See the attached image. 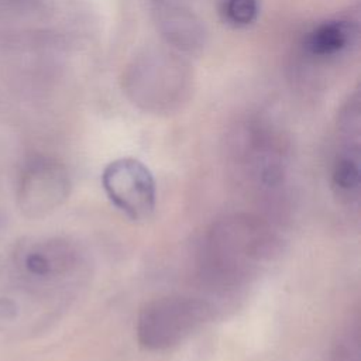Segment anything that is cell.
Instances as JSON below:
<instances>
[{
    "label": "cell",
    "instance_id": "obj_1",
    "mask_svg": "<svg viewBox=\"0 0 361 361\" xmlns=\"http://www.w3.org/2000/svg\"><path fill=\"white\" fill-rule=\"evenodd\" d=\"M272 226L255 214H227L210 224L199 247L203 279L216 289H235L247 283L279 252Z\"/></svg>",
    "mask_w": 361,
    "mask_h": 361
},
{
    "label": "cell",
    "instance_id": "obj_2",
    "mask_svg": "<svg viewBox=\"0 0 361 361\" xmlns=\"http://www.w3.org/2000/svg\"><path fill=\"white\" fill-rule=\"evenodd\" d=\"M231 173L251 197L268 204L286 199L289 158L282 141L267 128L248 127L231 145Z\"/></svg>",
    "mask_w": 361,
    "mask_h": 361
},
{
    "label": "cell",
    "instance_id": "obj_3",
    "mask_svg": "<svg viewBox=\"0 0 361 361\" xmlns=\"http://www.w3.org/2000/svg\"><path fill=\"white\" fill-rule=\"evenodd\" d=\"M17 276L32 293L65 298L89 276V259L72 240L42 237L23 244L14 255Z\"/></svg>",
    "mask_w": 361,
    "mask_h": 361
},
{
    "label": "cell",
    "instance_id": "obj_4",
    "mask_svg": "<svg viewBox=\"0 0 361 361\" xmlns=\"http://www.w3.org/2000/svg\"><path fill=\"white\" fill-rule=\"evenodd\" d=\"M213 305L190 295H165L140 309L135 322L138 344L148 351H165L183 343L214 316Z\"/></svg>",
    "mask_w": 361,
    "mask_h": 361
},
{
    "label": "cell",
    "instance_id": "obj_5",
    "mask_svg": "<svg viewBox=\"0 0 361 361\" xmlns=\"http://www.w3.org/2000/svg\"><path fill=\"white\" fill-rule=\"evenodd\" d=\"M185 66L173 55L147 52L134 59L126 78V87L134 103L149 111H169L182 96Z\"/></svg>",
    "mask_w": 361,
    "mask_h": 361
},
{
    "label": "cell",
    "instance_id": "obj_6",
    "mask_svg": "<svg viewBox=\"0 0 361 361\" xmlns=\"http://www.w3.org/2000/svg\"><path fill=\"white\" fill-rule=\"evenodd\" d=\"M71 193V178L66 168L54 158H31L21 169L16 202L23 216L41 219L59 209Z\"/></svg>",
    "mask_w": 361,
    "mask_h": 361
},
{
    "label": "cell",
    "instance_id": "obj_7",
    "mask_svg": "<svg viewBox=\"0 0 361 361\" xmlns=\"http://www.w3.org/2000/svg\"><path fill=\"white\" fill-rule=\"evenodd\" d=\"M102 186L110 202L131 220H145L155 209L154 176L148 166L135 158L111 161L102 173Z\"/></svg>",
    "mask_w": 361,
    "mask_h": 361
},
{
    "label": "cell",
    "instance_id": "obj_8",
    "mask_svg": "<svg viewBox=\"0 0 361 361\" xmlns=\"http://www.w3.org/2000/svg\"><path fill=\"white\" fill-rule=\"evenodd\" d=\"M345 128V140L334 154L330 183L336 196L347 204H355L360 200L361 169H360V144H358V117L350 118Z\"/></svg>",
    "mask_w": 361,
    "mask_h": 361
},
{
    "label": "cell",
    "instance_id": "obj_9",
    "mask_svg": "<svg viewBox=\"0 0 361 361\" xmlns=\"http://www.w3.org/2000/svg\"><path fill=\"white\" fill-rule=\"evenodd\" d=\"M159 27L165 39L176 48L192 51L200 45L203 31L193 14L179 7H168L159 16Z\"/></svg>",
    "mask_w": 361,
    "mask_h": 361
},
{
    "label": "cell",
    "instance_id": "obj_10",
    "mask_svg": "<svg viewBox=\"0 0 361 361\" xmlns=\"http://www.w3.org/2000/svg\"><path fill=\"white\" fill-rule=\"evenodd\" d=\"M353 37L351 24L341 20L326 21L306 37V48L316 56H331L343 51Z\"/></svg>",
    "mask_w": 361,
    "mask_h": 361
},
{
    "label": "cell",
    "instance_id": "obj_11",
    "mask_svg": "<svg viewBox=\"0 0 361 361\" xmlns=\"http://www.w3.org/2000/svg\"><path fill=\"white\" fill-rule=\"evenodd\" d=\"M224 13L230 23L248 25L257 18L258 3L257 0H226Z\"/></svg>",
    "mask_w": 361,
    "mask_h": 361
}]
</instances>
